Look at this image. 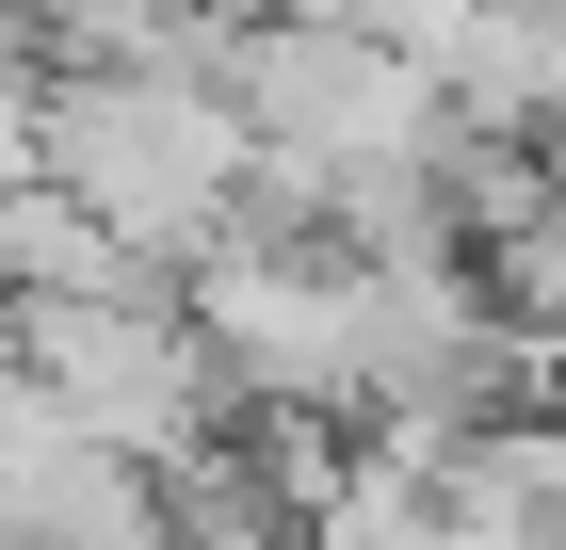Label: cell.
Listing matches in <instances>:
<instances>
[{"mask_svg":"<svg viewBox=\"0 0 566 550\" xmlns=\"http://www.w3.org/2000/svg\"><path fill=\"white\" fill-rule=\"evenodd\" d=\"M437 82L485 129H566V0H485L470 33L437 49Z\"/></svg>","mask_w":566,"mask_h":550,"instance_id":"277c9868","label":"cell"},{"mask_svg":"<svg viewBox=\"0 0 566 550\" xmlns=\"http://www.w3.org/2000/svg\"><path fill=\"white\" fill-rule=\"evenodd\" d=\"M243 146H260V129H243V97H227V82H178V65H97V49H49V82H33V163L82 178L114 227H146L178 276L227 243Z\"/></svg>","mask_w":566,"mask_h":550,"instance_id":"6da1fadb","label":"cell"},{"mask_svg":"<svg viewBox=\"0 0 566 550\" xmlns=\"http://www.w3.org/2000/svg\"><path fill=\"white\" fill-rule=\"evenodd\" d=\"M17 356L65 422L130 437V454H178L227 422V356L195 324V292H17Z\"/></svg>","mask_w":566,"mask_h":550,"instance_id":"7a4b0ae2","label":"cell"},{"mask_svg":"<svg viewBox=\"0 0 566 550\" xmlns=\"http://www.w3.org/2000/svg\"><path fill=\"white\" fill-rule=\"evenodd\" d=\"M227 97H243V129H275V146H437L453 129V82H437L421 49L356 33V17H243V49H227Z\"/></svg>","mask_w":566,"mask_h":550,"instance_id":"3957f363","label":"cell"}]
</instances>
